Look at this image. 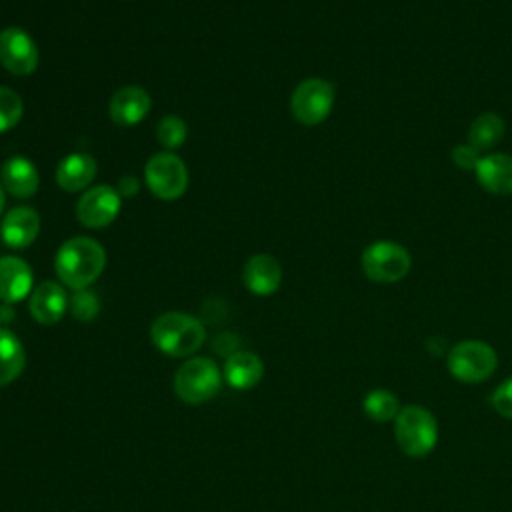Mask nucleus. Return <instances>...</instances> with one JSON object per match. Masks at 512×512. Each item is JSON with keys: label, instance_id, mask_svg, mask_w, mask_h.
<instances>
[{"label": "nucleus", "instance_id": "21", "mask_svg": "<svg viewBox=\"0 0 512 512\" xmlns=\"http://www.w3.org/2000/svg\"><path fill=\"white\" fill-rule=\"evenodd\" d=\"M504 136V120L494 112H484L476 116L468 130V144L478 152L492 150Z\"/></svg>", "mask_w": 512, "mask_h": 512}, {"label": "nucleus", "instance_id": "24", "mask_svg": "<svg viewBox=\"0 0 512 512\" xmlns=\"http://www.w3.org/2000/svg\"><path fill=\"white\" fill-rule=\"evenodd\" d=\"M22 114H24L22 98L14 90L0 86V132L14 128L20 122Z\"/></svg>", "mask_w": 512, "mask_h": 512}, {"label": "nucleus", "instance_id": "5", "mask_svg": "<svg viewBox=\"0 0 512 512\" xmlns=\"http://www.w3.org/2000/svg\"><path fill=\"white\" fill-rule=\"evenodd\" d=\"M446 366L456 380L464 384H476L488 380L494 374L498 356L494 348L482 340H462L450 348Z\"/></svg>", "mask_w": 512, "mask_h": 512}, {"label": "nucleus", "instance_id": "8", "mask_svg": "<svg viewBox=\"0 0 512 512\" xmlns=\"http://www.w3.org/2000/svg\"><path fill=\"white\" fill-rule=\"evenodd\" d=\"M148 190L160 200H176L188 188L186 164L172 152L154 154L144 168Z\"/></svg>", "mask_w": 512, "mask_h": 512}, {"label": "nucleus", "instance_id": "7", "mask_svg": "<svg viewBox=\"0 0 512 512\" xmlns=\"http://www.w3.org/2000/svg\"><path fill=\"white\" fill-rule=\"evenodd\" d=\"M174 390L186 404H204L220 390V370L210 358H190L178 368Z\"/></svg>", "mask_w": 512, "mask_h": 512}, {"label": "nucleus", "instance_id": "29", "mask_svg": "<svg viewBox=\"0 0 512 512\" xmlns=\"http://www.w3.org/2000/svg\"><path fill=\"white\" fill-rule=\"evenodd\" d=\"M4 188H2V184H0V214H2V210H4Z\"/></svg>", "mask_w": 512, "mask_h": 512}, {"label": "nucleus", "instance_id": "14", "mask_svg": "<svg viewBox=\"0 0 512 512\" xmlns=\"http://www.w3.org/2000/svg\"><path fill=\"white\" fill-rule=\"evenodd\" d=\"M244 286L256 296L274 294L282 282V266L270 254H254L242 272Z\"/></svg>", "mask_w": 512, "mask_h": 512}, {"label": "nucleus", "instance_id": "17", "mask_svg": "<svg viewBox=\"0 0 512 512\" xmlns=\"http://www.w3.org/2000/svg\"><path fill=\"white\" fill-rule=\"evenodd\" d=\"M2 188L4 192L12 194L14 198H30L36 194L40 178L36 166L22 156H14L2 164L0 170Z\"/></svg>", "mask_w": 512, "mask_h": 512}, {"label": "nucleus", "instance_id": "2", "mask_svg": "<svg viewBox=\"0 0 512 512\" xmlns=\"http://www.w3.org/2000/svg\"><path fill=\"white\" fill-rule=\"evenodd\" d=\"M206 338L202 322L184 312H164L150 326L152 344L166 356H192Z\"/></svg>", "mask_w": 512, "mask_h": 512}, {"label": "nucleus", "instance_id": "15", "mask_svg": "<svg viewBox=\"0 0 512 512\" xmlns=\"http://www.w3.org/2000/svg\"><path fill=\"white\" fill-rule=\"evenodd\" d=\"M30 314L40 324H56L68 310V296L54 280L40 282L30 296Z\"/></svg>", "mask_w": 512, "mask_h": 512}, {"label": "nucleus", "instance_id": "3", "mask_svg": "<svg viewBox=\"0 0 512 512\" xmlns=\"http://www.w3.org/2000/svg\"><path fill=\"white\" fill-rule=\"evenodd\" d=\"M394 436L404 454L422 458L430 454L438 442L436 418L424 406H404L394 418Z\"/></svg>", "mask_w": 512, "mask_h": 512}, {"label": "nucleus", "instance_id": "23", "mask_svg": "<svg viewBox=\"0 0 512 512\" xmlns=\"http://www.w3.org/2000/svg\"><path fill=\"white\" fill-rule=\"evenodd\" d=\"M186 134H188V128H186L184 120L178 116H172V114L164 116L156 126V138L166 150H174V148L182 146L186 140Z\"/></svg>", "mask_w": 512, "mask_h": 512}, {"label": "nucleus", "instance_id": "4", "mask_svg": "<svg viewBox=\"0 0 512 512\" xmlns=\"http://www.w3.org/2000/svg\"><path fill=\"white\" fill-rule=\"evenodd\" d=\"M362 272L376 284L400 282L412 266L410 252L394 240H376L368 244L360 256Z\"/></svg>", "mask_w": 512, "mask_h": 512}, {"label": "nucleus", "instance_id": "11", "mask_svg": "<svg viewBox=\"0 0 512 512\" xmlns=\"http://www.w3.org/2000/svg\"><path fill=\"white\" fill-rule=\"evenodd\" d=\"M38 232H40V216L30 206H16L8 210L0 226L2 242L14 250L28 248L36 240Z\"/></svg>", "mask_w": 512, "mask_h": 512}, {"label": "nucleus", "instance_id": "10", "mask_svg": "<svg viewBox=\"0 0 512 512\" xmlns=\"http://www.w3.org/2000/svg\"><path fill=\"white\" fill-rule=\"evenodd\" d=\"M120 208V192L114 186L98 184L80 196L76 204V218L86 228H104L116 220Z\"/></svg>", "mask_w": 512, "mask_h": 512}, {"label": "nucleus", "instance_id": "28", "mask_svg": "<svg viewBox=\"0 0 512 512\" xmlns=\"http://www.w3.org/2000/svg\"><path fill=\"white\" fill-rule=\"evenodd\" d=\"M118 192H120V196H122V194H124V196H132L134 192H138V180H136L134 176H124V178L120 180Z\"/></svg>", "mask_w": 512, "mask_h": 512}, {"label": "nucleus", "instance_id": "27", "mask_svg": "<svg viewBox=\"0 0 512 512\" xmlns=\"http://www.w3.org/2000/svg\"><path fill=\"white\" fill-rule=\"evenodd\" d=\"M480 158H482L480 152H478L474 146H470L468 142H466V144H458V146H454V150H452V160H454V164H456L458 168H462V170H474Z\"/></svg>", "mask_w": 512, "mask_h": 512}, {"label": "nucleus", "instance_id": "18", "mask_svg": "<svg viewBox=\"0 0 512 512\" xmlns=\"http://www.w3.org/2000/svg\"><path fill=\"white\" fill-rule=\"evenodd\" d=\"M96 176V162L90 154H68L56 168V184L66 192H78L92 184Z\"/></svg>", "mask_w": 512, "mask_h": 512}, {"label": "nucleus", "instance_id": "6", "mask_svg": "<svg viewBox=\"0 0 512 512\" xmlns=\"http://www.w3.org/2000/svg\"><path fill=\"white\" fill-rule=\"evenodd\" d=\"M336 98L334 84L324 78L302 80L290 96V112L296 122L316 126L328 118Z\"/></svg>", "mask_w": 512, "mask_h": 512}, {"label": "nucleus", "instance_id": "25", "mask_svg": "<svg viewBox=\"0 0 512 512\" xmlns=\"http://www.w3.org/2000/svg\"><path fill=\"white\" fill-rule=\"evenodd\" d=\"M68 308L76 320L90 322L96 318V314L100 310V302L94 292L82 288V290H74L72 298L68 300Z\"/></svg>", "mask_w": 512, "mask_h": 512}, {"label": "nucleus", "instance_id": "26", "mask_svg": "<svg viewBox=\"0 0 512 512\" xmlns=\"http://www.w3.org/2000/svg\"><path fill=\"white\" fill-rule=\"evenodd\" d=\"M492 408L504 416L512 418V376L506 378L492 394Z\"/></svg>", "mask_w": 512, "mask_h": 512}, {"label": "nucleus", "instance_id": "22", "mask_svg": "<svg viewBox=\"0 0 512 512\" xmlns=\"http://www.w3.org/2000/svg\"><path fill=\"white\" fill-rule=\"evenodd\" d=\"M362 408L366 412V416L374 422H388V420H394L396 414L400 412V404H398V398L390 392V390H384V388H376L372 392H368L364 396V402H362Z\"/></svg>", "mask_w": 512, "mask_h": 512}, {"label": "nucleus", "instance_id": "1", "mask_svg": "<svg viewBox=\"0 0 512 512\" xmlns=\"http://www.w3.org/2000/svg\"><path fill=\"white\" fill-rule=\"evenodd\" d=\"M104 266L106 252L102 244L88 236L66 240L54 256L56 276L72 290L88 288L104 272Z\"/></svg>", "mask_w": 512, "mask_h": 512}, {"label": "nucleus", "instance_id": "16", "mask_svg": "<svg viewBox=\"0 0 512 512\" xmlns=\"http://www.w3.org/2000/svg\"><path fill=\"white\" fill-rule=\"evenodd\" d=\"M32 290V270L18 256L0 258V300L4 304L20 302Z\"/></svg>", "mask_w": 512, "mask_h": 512}, {"label": "nucleus", "instance_id": "12", "mask_svg": "<svg viewBox=\"0 0 512 512\" xmlns=\"http://www.w3.org/2000/svg\"><path fill=\"white\" fill-rule=\"evenodd\" d=\"M150 106L152 98L142 86H124L110 98L108 112L112 122L120 126H134L148 116Z\"/></svg>", "mask_w": 512, "mask_h": 512}, {"label": "nucleus", "instance_id": "13", "mask_svg": "<svg viewBox=\"0 0 512 512\" xmlns=\"http://www.w3.org/2000/svg\"><path fill=\"white\" fill-rule=\"evenodd\" d=\"M478 184L496 196L512 194V154L492 152L478 160L474 168Z\"/></svg>", "mask_w": 512, "mask_h": 512}, {"label": "nucleus", "instance_id": "19", "mask_svg": "<svg viewBox=\"0 0 512 512\" xmlns=\"http://www.w3.org/2000/svg\"><path fill=\"white\" fill-rule=\"evenodd\" d=\"M264 376V364L254 352H234L226 358L224 378L236 390L254 388Z\"/></svg>", "mask_w": 512, "mask_h": 512}, {"label": "nucleus", "instance_id": "9", "mask_svg": "<svg viewBox=\"0 0 512 512\" xmlns=\"http://www.w3.org/2000/svg\"><path fill=\"white\" fill-rule=\"evenodd\" d=\"M40 52L32 36L18 28L8 26L0 32V66L14 76H28L38 68Z\"/></svg>", "mask_w": 512, "mask_h": 512}, {"label": "nucleus", "instance_id": "20", "mask_svg": "<svg viewBox=\"0 0 512 512\" xmlns=\"http://www.w3.org/2000/svg\"><path fill=\"white\" fill-rule=\"evenodd\" d=\"M26 364L22 342L6 328H0V388L14 382Z\"/></svg>", "mask_w": 512, "mask_h": 512}]
</instances>
